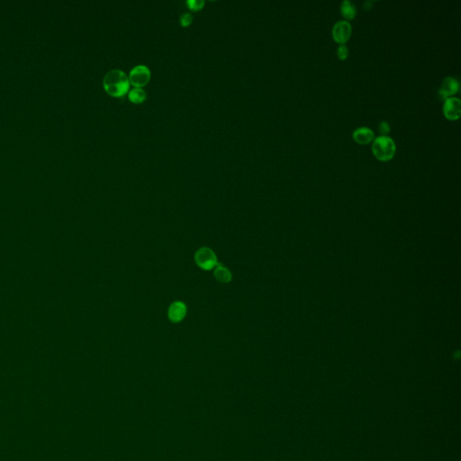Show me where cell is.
<instances>
[{
    "instance_id": "3957f363",
    "label": "cell",
    "mask_w": 461,
    "mask_h": 461,
    "mask_svg": "<svg viewBox=\"0 0 461 461\" xmlns=\"http://www.w3.org/2000/svg\"><path fill=\"white\" fill-rule=\"evenodd\" d=\"M195 261L199 268L204 270H211L218 265L215 253L211 249L206 247L199 249L197 251L195 254Z\"/></svg>"
},
{
    "instance_id": "7c38bea8",
    "label": "cell",
    "mask_w": 461,
    "mask_h": 461,
    "mask_svg": "<svg viewBox=\"0 0 461 461\" xmlns=\"http://www.w3.org/2000/svg\"><path fill=\"white\" fill-rule=\"evenodd\" d=\"M128 99L133 103L140 104V103H143L144 100L147 99V94L143 89L134 88V90L130 91L129 94H128Z\"/></svg>"
},
{
    "instance_id": "5bb4252c",
    "label": "cell",
    "mask_w": 461,
    "mask_h": 461,
    "mask_svg": "<svg viewBox=\"0 0 461 461\" xmlns=\"http://www.w3.org/2000/svg\"><path fill=\"white\" fill-rule=\"evenodd\" d=\"M338 58L341 60H345L349 56V49L345 45H341L337 49Z\"/></svg>"
},
{
    "instance_id": "30bf717a",
    "label": "cell",
    "mask_w": 461,
    "mask_h": 461,
    "mask_svg": "<svg viewBox=\"0 0 461 461\" xmlns=\"http://www.w3.org/2000/svg\"><path fill=\"white\" fill-rule=\"evenodd\" d=\"M341 13L346 20H352L357 15V9L351 1L344 0L341 5Z\"/></svg>"
},
{
    "instance_id": "52a82bcc",
    "label": "cell",
    "mask_w": 461,
    "mask_h": 461,
    "mask_svg": "<svg viewBox=\"0 0 461 461\" xmlns=\"http://www.w3.org/2000/svg\"><path fill=\"white\" fill-rule=\"evenodd\" d=\"M459 90L460 84L458 80H455L454 78L448 77L442 81L441 90L439 91V97L441 100L445 101L447 99L452 98L454 95L457 94Z\"/></svg>"
},
{
    "instance_id": "4fadbf2b",
    "label": "cell",
    "mask_w": 461,
    "mask_h": 461,
    "mask_svg": "<svg viewBox=\"0 0 461 461\" xmlns=\"http://www.w3.org/2000/svg\"><path fill=\"white\" fill-rule=\"evenodd\" d=\"M187 5H189L191 10L199 11L202 9V7L205 5V1L204 0H189L187 2Z\"/></svg>"
},
{
    "instance_id": "6da1fadb",
    "label": "cell",
    "mask_w": 461,
    "mask_h": 461,
    "mask_svg": "<svg viewBox=\"0 0 461 461\" xmlns=\"http://www.w3.org/2000/svg\"><path fill=\"white\" fill-rule=\"evenodd\" d=\"M103 85L107 94L115 98L124 97L130 89L128 76L120 70L108 71L104 76Z\"/></svg>"
},
{
    "instance_id": "ba28073f",
    "label": "cell",
    "mask_w": 461,
    "mask_h": 461,
    "mask_svg": "<svg viewBox=\"0 0 461 461\" xmlns=\"http://www.w3.org/2000/svg\"><path fill=\"white\" fill-rule=\"evenodd\" d=\"M187 314V307L181 301H176L170 305L168 310V317L172 322H181Z\"/></svg>"
},
{
    "instance_id": "8992f818",
    "label": "cell",
    "mask_w": 461,
    "mask_h": 461,
    "mask_svg": "<svg viewBox=\"0 0 461 461\" xmlns=\"http://www.w3.org/2000/svg\"><path fill=\"white\" fill-rule=\"evenodd\" d=\"M443 114L447 119L455 121L461 117V102L458 98H449L444 101Z\"/></svg>"
},
{
    "instance_id": "2e32d148",
    "label": "cell",
    "mask_w": 461,
    "mask_h": 461,
    "mask_svg": "<svg viewBox=\"0 0 461 461\" xmlns=\"http://www.w3.org/2000/svg\"><path fill=\"white\" fill-rule=\"evenodd\" d=\"M378 129H379V132L382 135L384 136H387V134L390 133V125L387 123V122H385L383 121L381 122L379 125H378Z\"/></svg>"
},
{
    "instance_id": "9a60e30c",
    "label": "cell",
    "mask_w": 461,
    "mask_h": 461,
    "mask_svg": "<svg viewBox=\"0 0 461 461\" xmlns=\"http://www.w3.org/2000/svg\"><path fill=\"white\" fill-rule=\"evenodd\" d=\"M193 21V16L189 13H185L180 16V24L182 26H189Z\"/></svg>"
},
{
    "instance_id": "7a4b0ae2",
    "label": "cell",
    "mask_w": 461,
    "mask_h": 461,
    "mask_svg": "<svg viewBox=\"0 0 461 461\" xmlns=\"http://www.w3.org/2000/svg\"><path fill=\"white\" fill-rule=\"evenodd\" d=\"M397 152V146L394 140L389 136L381 135L374 140L372 144V153L380 161L391 160Z\"/></svg>"
},
{
    "instance_id": "277c9868",
    "label": "cell",
    "mask_w": 461,
    "mask_h": 461,
    "mask_svg": "<svg viewBox=\"0 0 461 461\" xmlns=\"http://www.w3.org/2000/svg\"><path fill=\"white\" fill-rule=\"evenodd\" d=\"M128 79L130 84L133 85L135 88L142 89V87H144L149 82L151 70L145 65H137L130 71Z\"/></svg>"
},
{
    "instance_id": "8fae6325",
    "label": "cell",
    "mask_w": 461,
    "mask_h": 461,
    "mask_svg": "<svg viewBox=\"0 0 461 461\" xmlns=\"http://www.w3.org/2000/svg\"><path fill=\"white\" fill-rule=\"evenodd\" d=\"M213 276L221 283H229L232 280V273L230 272L228 268L219 264L214 268Z\"/></svg>"
},
{
    "instance_id": "5b68a950",
    "label": "cell",
    "mask_w": 461,
    "mask_h": 461,
    "mask_svg": "<svg viewBox=\"0 0 461 461\" xmlns=\"http://www.w3.org/2000/svg\"><path fill=\"white\" fill-rule=\"evenodd\" d=\"M352 33V25L348 21H339L332 28V38L339 45H344L351 38Z\"/></svg>"
},
{
    "instance_id": "9c48e42d",
    "label": "cell",
    "mask_w": 461,
    "mask_h": 461,
    "mask_svg": "<svg viewBox=\"0 0 461 461\" xmlns=\"http://www.w3.org/2000/svg\"><path fill=\"white\" fill-rule=\"evenodd\" d=\"M352 137L357 144L366 145L374 140V132L368 127H359L353 132Z\"/></svg>"
}]
</instances>
